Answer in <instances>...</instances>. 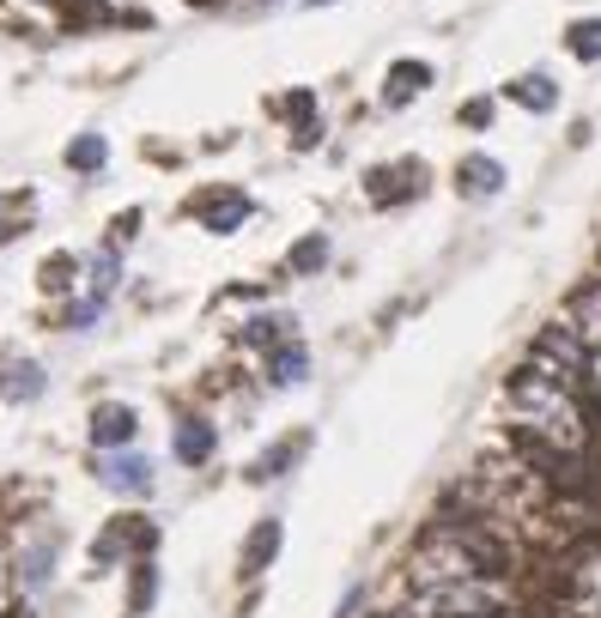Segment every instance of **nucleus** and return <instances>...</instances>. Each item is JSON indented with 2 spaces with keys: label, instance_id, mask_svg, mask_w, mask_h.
Wrapping results in <instances>:
<instances>
[{
  "label": "nucleus",
  "instance_id": "9d476101",
  "mask_svg": "<svg viewBox=\"0 0 601 618\" xmlns=\"http://www.w3.org/2000/svg\"><path fill=\"white\" fill-rule=\"evenodd\" d=\"M104 12V0H0V24L12 31H49V24H85Z\"/></svg>",
  "mask_w": 601,
  "mask_h": 618
},
{
  "label": "nucleus",
  "instance_id": "ddd939ff",
  "mask_svg": "<svg viewBox=\"0 0 601 618\" xmlns=\"http://www.w3.org/2000/svg\"><path fill=\"white\" fill-rule=\"evenodd\" d=\"M505 183H510V171H505V158H492V152H462V158H456V171H450V188L468 206L498 200V195H505Z\"/></svg>",
  "mask_w": 601,
  "mask_h": 618
},
{
  "label": "nucleus",
  "instance_id": "9b49d317",
  "mask_svg": "<svg viewBox=\"0 0 601 618\" xmlns=\"http://www.w3.org/2000/svg\"><path fill=\"white\" fill-rule=\"evenodd\" d=\"M255 377H262V389H267V394H292V389H304V382L316 377V352H310V340H304V333L279 340L274 352L255 358Z\"/></svg>",
  "mask_w": 601,
  "mask_h": 618
},
{
  "label": "nucleus",
  "instance_id": "a878e982",
  "mask_svg": "<svg viewBox=\"0 0 601 618\" xmlns=\"http://www.w3.org/2000/svg\"><path fill=\"white\" fill-rule=\"evenodd\" d=\"M492 122H498V97H492V92L462 97V110H456V127H468V134H486Z\"/></svg>",
  "mask_w": 601,
  "mask_h": 618
},
{
  "label": "nucleus",
  "instance_id": "6e6552de",
  "mask_svg": "<svg viewBox=\"0 0 601 618\" xmlns=\"http://www.w3.org/2000/svg\"><path fill=\"white\" fill-rule=\"evenodd\" d=\"M55 370L43 364L37 352H19V346H0V406H43Z\"/></svg>",
  "mask_w": 601,
  "mask_h": 618
},
{
  "label": "nucleus",
  "instance_id": "4468645a",
  "mask_svg": "<svg viewBox=\"0 0 601 618\" xmlns=\"http://www.w3.org/2000/svg\"><path fill=\"white\" fill-rule=\"evenodd\" d=\"M122 286H128V249H122V243H110V237H98L92 249H85V286L80 291L116 309Z\"/></svg>",
  "mask_w": 601,
  "mask_h": 618
},
{
  "label": "nucleus",
  "instance_id": "7c9ffc66",
  "mask_svg": "<svg viewBox=\"0 0 601 618\" xmlns=\"http://www.w3.org/2000/svg\"><path fill=\"white\" fill-rule=\"evenodd\" d=\"M304 12H323V7H340V0H298Z\"/></svg>",
  "mask_w": 601,
  "mask_h": 618
},
{
  "label": "nucleus",
  "instance_id": "1a4fd4ad",
  "mask_svg": "<svg viewBox=\"0 0 601 618\" xmlns=\"http://www.w3.org/2000/svg\"><path fill=\"white\" fill-rule=\"evenodd\" d=\"M310 443H316L310 424H298V431H279L267 449H255V455L243 461V480H249V485H279V480H292V473L304 467V455H310Z\"/></svg>",
  "mask_w": 601,
  "mask_h": 618
},
{
  "label": "nucleus",
  "instance_id": "5701e85b",
  "mask_svg": "<svg viewBox=\"0 0 601 618\" xmlns=\"http://www.w3.org/2000/svg\"><path fill=\"white\" fill-rule=\"evenodd\" d=\"M37 230V195L31 188H12L7 200H0V249H12L19 237H31Z\"/></svg>",
  "mask_w": 601,
  "mask_h": 618
},
{
  "label": "nucleus",
  "instance_id": "aec40b11",
  "mask_svg": "<svg viewBox=\"0 0 601 618\" xmlns=\"http://www.w3.org/2000/svg\"><path fill=\"white\" fill-rule=\"evenodd\" d=\"M328 261H335V237H328V230H304V237L286 249L279 274H286V279H323Z\"/></svg>",
  "mask_w": 601,
  "mask_h": 618
},
{
  "label": "nucleus",
  "instance_id": "b1692460",
  "mask_svg": "<svg viewBox=\"0 0 601 618\" xmlns=\"http://www.w3.org/2000/svg\"><path fill=\"white\" fill-rule=\"evenodd\" d=\"M274 115L286 122V134H292V127H304V122L323 115V97H316V85H292V92L274 97Z\"/></svg>",
  "mask_w": 601,
  "mask_h": 618
},
{
  "label": "nucleus",
  "instance_id": "c756f323",
  "mask_svg": "<svg viewBox=\"0 0 601 618\" xmlns=\"http://www.w3.org/2000/svg\"><path fill=\"white\" fill-rule=\"evenodd\" d=\"M370 618H426L419 607H383V612H370Z\"/></svg>",
  "mask_w": 601,
  "mask_h": 618
},
{
  "label": "nucleus",
  "instance_id": "c85d7f7f",
  "mask_svg": "<svg viewBox=\"0 0 601 618\" xmlns=\"http://www.w3.org/2000/svg\"><path fill=\"white\" fill-rule=\"evenodd\" d=\"M359 607H365V583H353L347 595H340V607H335V618H359Z\"/></svg>",
  "mask_w": 601,
  "mask_h": 618
},
{
  "label": "nucleus",
  "instance_id": "412c9836",
  "mask_svg": "<svg viewBox=\"0 0 601 618\" xmlns=\"http://www.w3.org/2000/svg\"><path fill=\"white\" fill-rule=\"evenodd\" d=\"M128 595H122V618H152V607H159V588H164V570L159 558H140L128 564Z\"/></svg>",
  "mask_w": 601,
  "mask_h": 618
},
{
  "label": "nucleus",
  "instance_id": "dca6fc26",
  "mask_svg": "<svg viewBox=\"0 0 601 618\" xmlns=\"http://www.w3.org/2000/svg\"><path fill=\"white\" fill-rule=\"evenodd\" d=\"M85 286V249H49L37 261V298L43 303H68Z\"/></svg>",
  "mask_w": 601,
  "mask_h": 618
},
{
  "label": "nucleus",
  "instance_id": "bb28decb",
  "mask_svg": "<svg viewBox=\"0 0 601 618\" xmlns=\"http://www.w3.org/2000/svg\"><path fill=\"white\" fill-rule=\"evenodd\" d=\"M140 230H146V206H122V213L104 225V237H110V243H122V249H134Z\"/></svg>",
  "mask_w": 601,
  "mask_h": 618
},
{
  "label": "nucleus",
  "instance_id": "39448f33",
  "mask_svg": "<svg viewBox=\"0 0 601 618\" xmlns=\"http://www.w3.org/2000/svg\"><path fill=\"white\" fill-rule=\"evenodd\" d=\"M183 218L195 230H207V237H237L243 225L255 218V195L243 183H207V188H195V195L183 200Z\"/></svg>",
  "mask_w": 601,
  "mask_h": 618
},
{
  "label": "nucleus",
  "instance_id": "393cba45",
  "mask_svg": "<svg viewBox=\"0 0 601 618\" xmlns=\"http://www.w3.org/2000/svg\"><path fill=\"white\" fill-rule=\"evenodd\" d=\"M566 55L583 61V68H595L601 61V19H571L566 24Z\"/></svg>",
  "mask_w": 601,
  "mask_h": 618
},
{
  "label": "nucleus",
  "instance_id": "f257e3e1",
  "mask_svg": "<svg viewBox=\"0 0 601 618\" xmlns=\"http://www.w3.org/2000/svg\"><path fill=\"white\" fill-rule=\"evenodd\" d=\"M159 539H164V527L152 522V515H140V509L104 515L98 534H92V546H85V564H92V576H116V570H128V564H140V558H159Z\"/></svg>",
  "mask_w": 601,
  "mask_h": 618
},
{
  "label": "nucleus",
  "instance_id": "cd10ccee",
  "mask_svg": "<svg viewBox=\"0 0 601 618\" xmlns=\"http://www.w3.org/2000/svg\"><path fill=\"white\" fill-rule=\"evenodd\" d=\"M323 140H328V122H323V115H316V122L292 127V134H286V146H292V152H316V146H323Z\"/></svg>",
  "mask_w": 601,
  "mask_h": 618
},
{
  "label": "nucleus",
  "instance_id": "0eeeda50",
  "mask_svg": "<svg viewBox=\"0 0 601 618\" xmlns=\"http://www.w3.org/2000/svg\"><path fill=\"white\" fill-rule=\"evenodd\" d=\"M220 443H225V431H220V419H213V412L183 406L171 419V461L183 473H207L213 461H220Z\"/></svg>",
  "mask_w": 601,
  "mask_h": 618
},
{
  "label": "nucleus",
  "instance_id": "a211bd4d",
  "mask_svg": "<svg viewBox=\"0 0 601 618\" xmlns=\"http://www.w3.org/2000/svg\"><path fill=\"white\" fill-rule=\"evenodd\" d=\"M498 97L517 103V110H529V115H553L559 97H566V85H559L547 68H529V73H517V80L498 85Z\"/></svg>",
  "mask_w": 601,
  "mask_h": 618
},
{
  "label": "nucleus",
  "instance_id": "423d86ee",
  "mask_svg": "<svg viewBox=\"0 0 601 618\" xmlns=\"http://www.w3.org/2000/svg\"><path fill=\"white\" fill-rule=\"evenodd\" d=\"M140 436H146V412L134 401L104 394V401L85 406V449L92 455H104V449H140Z\"/></svg>",
  "mask_w": 601,
  "mask_h": 618
},
{
  "label": "nucleus",
  "instance_id": "f3484780",
  "mask_svg": "<svg viewBox=\"0 0 601 618\" xmlns=\"http://www.w3.org/2000/svg\"><path fill=\"white\" fill-rule=\"evenodd\" d=\"M298 333V316L292 309H249V316L237 321V352H249V358H262V352H274L279 340H292Z\"/></svg>",
  "mask_w": 601,
  "mask_h": 618
},
{
  "label": "nucleus",
  "instance_id": "2eb2a0df",
  "mask_svg": "<svg viewBox=\"0 0 601 618\" xmlns=\"http://www.w3.org/2000/svg\"><path fill=\"white\" fill-rule=\"evenodd\" d=\"M279 546H286V522H279V515H255L243 546H237V583H262V576L274 570Z\"/></svg>",
  "mask_w": 601,
  "mask_h": 618
},
{
  "label": "nucleus",
  "instance_id": "7ed1b4c3",
  "mask_svg": "<svg viewBox=\"0 0 601 618\" xmlns=\"http://www.w3.org/2000/svg\"><path fill=\"white\" fill-rule=\"evenodd\" d=\"M92 455V449H85ZM92 480L98 492L122 497V504H152V492H159V461H152V449H104V455H92Z\"/></svg>",
  "mask_w": 601,
  "mask_h": 618
},
{
  "label": "nucleus",
  "instance_id": "f8f14e48",
  "mask_svg": "<svg viewBox=\"0 0 601 618\" xmlns=\"http://www.w3.org/2000/svg\"><path fill=\"white\" fill-rule=\"evenodd\" d=\"M431 85H438V68H431L426 55H401V61H389V68H383L377 103L395 115V110H407V103H419Z\"/></svg>",
  "mask_w": 601,
  "mask_h": 618
},
{
  "label": "nucleus",
  "instance_id": "20e7f679",
  "mask_svg": "<svg viewBox=\"0 0 601 618\" xmlns=\"http://www.w3.org/2000/svg\"><path fill=\"white\" fill-rule=\"evenodd\" d=\"M7 570H12V583H19L24 595H43V588H55V570H61V527L24 522L19 534H12Z\"/></svg>",
  "mask_w": 601,
  "mask_h": 618
},
{
  "label": "nucleus",
  "instance_id": "6ab92c4d",
  "mask_svg": "<svg viewBox=\"0 0 601 618\" xmlns=\"http://www.w3.org/2000/svg\"><path fill=\"white\" fill-rule=\"evenodd\" d=\"M61 171L80 176V183H98L110 171V134L104 127H80V134L61 146Z\"/></svg>",
  "mask_w": 601,
  "mask_h": 618
},
{
  "label": "nucleus",
  "instance_id": "f03ea898",
  "mask_svg": "<svg viewBox=\"0 0 601 618\" xmlns=\"http://www.w3.org/2000/svg\"><path fill=\"white\" fill-rule=\"evenodd\" d=\"M359 188H365V206H370V213H401V206H414V200L431 195V164L414 158V152H407V158L365 164Z\"/></svg>",
  "mask_w": 601,
  "mask_h": 618
},
{
  "label": "nucleus",
  "instance_id": "4be33fe9",
  "mask_svg": "<svg viewBox=\"0 0 601 618\" xmlns=\"http://www.w3.org/2000/svg\"><path fill=\"white\" fill-rule=\"evenodd\" d=\"M49 309H55V316H49V328L68 333V340H80V333H98V328L110 321V303L85 298V291H80V298H68V303H49Z\"/></svg>",
  "mask_w": 601,
  "mask_h": 618
}]
</instances>
